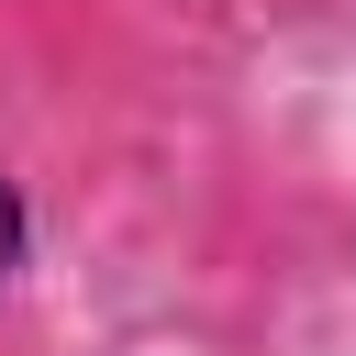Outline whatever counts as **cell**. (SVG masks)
<instances>
[{
  "mask_svg": "<svg viewBox=\"0 0 356 356\" xmlns=\"http://www.w3.org/2000/svg\"><path fill=\"white\" fill-rule=\"evenodd\" d=\"M22 234H33V211H22V189H11V178H0V278H11V267H22Z\"/></svg>",
  "mask_w": 356,
  "mask_h": 356,
  "instance_id": "1",
  "label": "cell"
}]
</instances>
